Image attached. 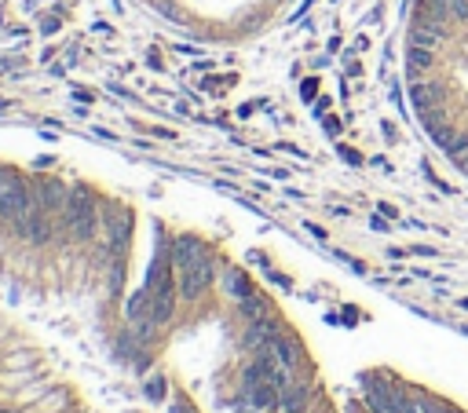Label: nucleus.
<instances>
[{"label": "nucleus", "instance_id": "obj_8", "mask_svg": "<svg viewBox=\"0 0 468 413\" xmlns=\"http://www.w3.org/2000/svg\"><path fill=\"white\" fill-rule=\"evenodd\" d=\"M0 413H11V410H0Z\"/></svg>", "mask_w": 468, "mask_h": 413}, {"label": "nucleus", "instance_id": "obj_5", "mask_svg": "<svg viewBox=\"0 0 468 413\" xmlns=\"http://www.w3.org/2000/svg\"><path fill=\"white\" fill-rule=\"evenodd\" d=\"M219 278H224L227 296H234V300H245V296L253 293L249 278H245V270H238V267H224V270H219Z\"/></svg>", "mask_w": 468, "mask_h": 413}, {"label": "nucleus", "instance_id": "obj_4", "mask_svg": "<svg viewBox=\"0 0 468 413\" xmlns=\"http://www.w3.org/2000/svg\"><path fill=\"white\" fill-rule=\"evenodd\" d=\"M271 355H275L278 358V362L285 366V369H296V366H300V347H296V340H289V337H282V333H278V337L275 340H271Z\"/></svg>", "mask_w": 468, "mask_h": 413}, {"label": "nucleus", "instance_id": "obj_1", "mask_svg": "<svg viewBox=\"0 0 468 413\" xmlns=\"http://www.w3.org/2000/svg\"><path fill=\"white\" fill-rule=\"evenodd\" d=\"M150 4L158 8L161 15H168L172 22L198 26V22L216 19L219 4H227L231 22H253L256 15H264L271 4H278V0H150Z\"/></svg>", "mask_w": 468, "mask_h": 413}, {"label": "nucleus", "instance_id": "obj_6", "mask_svg": "<svg viewBox=\"0 0 468 413\" xmlns=\"http://www.w3.org/2000/svg\"><path fill=\"white\" fill-rule=\"evenodd\" d=\"M147 395H150V403H165V377L161 373H150L147 377Z\"/></svg>", "mask_w": 468, "mask_h": 413}, {"label": "nucleus", "instance_id": "obj_7", "mask_svg": "<svg viewBox=\"0 0 468 413\" xmlns=\"http://www.w3.org/2000/svg\"><path fill=\"white\" fill-rule=\"evenodd\" d=\"M413 406H417V413H453L450 406H443V403H435V398H413Z\"/></svg>", "mask_w": 468, "mask_h": 413}, {"label": "nucleus", "instance_id": "obj_3", "mask_svg": "<svg viewBox=\"0 0 468 413\" xmlns=\"http://www.w3.org/2000/svg\"><path fill=\"white\" fill-rule=\"evenodd\" d=\"M278 410L282 413H304L307 410V384L304 380H289L278 395Z\"/></svg>", "mask_w": 468, "mask_h": 413}, {"label": "nucleus", "instance_id": "obj_2", "mask_svg": "<svg viewBox=\"0 0 468 413\" xmlns=\"http://www.w3.org/2000/svg\"><path fill=\"white\" fill-rule=\"evenodd\" d=\"M366 403L373 413H402V398L392 384H384V380H377V377H366Z\"/></svg>", "mask_w": 468, "mask_h": 413}]
</instances>
